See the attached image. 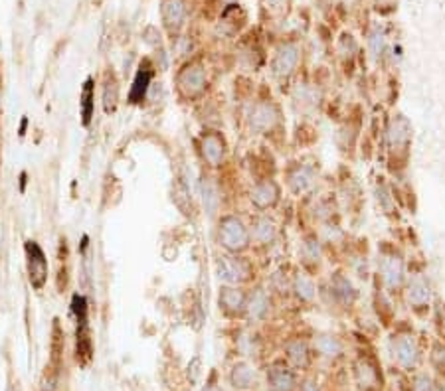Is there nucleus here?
Returning <instances> with one entry per match:
<instances>
[{
  "mask_svg": "<svg viewBox=\"0 0 445 391\" xmlns=\"http://www.w3.org/2000/svg\"><path fill=\"white\" fill-rule=\"evenodd\" d=\"M412 146V123L402 113H396L386 125V148H388V166L394 174L406 170Z\"/></svg>",
  "mask_w": 445,
  "mask_h": 391,
  "instance_id": "1",
  "label": "nucleus"
},
{
  "mask_svg": "<svg viewBox=\"0 0 445 391\" xmlns=\"http://www.w3.org/2000/svg\"><path fill=\"white\" fill-rule=\"evenodd\" d=\"M378 275L390 292H400L406 285V265L398 247L390 241L378 245Z\"/></svg>",
  "mask_w": 445,
  "mask_h": 391,
  "instance_id": "2",
  "label": "nucleus"
},
{
  "mask_svg": "<svg viewBox=\"0 0 445 391\" xmlns=\"http://www.w3.org/2000/svg\"><path fill=\"white\" fill-rule=\"evenodd\" d=\"M216 237L218 243L226 253L232 255H241L250 249L252 237H250V228L244 223V219L237 216H222L218 219V228H216Z\"/></svg>",
  "mask_w": 445,
  "mask_h": 391,
  "instance_id": "3",
  "label": "nucleus"
},
{
  "mask_svg": "<svg viewBox=\"0 0 445 391\" xmlns=\"http://www.w3.org/2000/svg\"><path fill=\"white\" fill-rule=\"evenodd\" d=\"M214 267H216V277L222 281L224 285L244 287V285L252 283L253 277H255L253 263L244 255H232V253L218 255L214 261Z\"/></svg>",
  "mask_w": 445,
  "mask_h": 391,
  "instance_id": "4",
  "label": "nucleus"
},
{
  "mask_svg": "<svg viewBox=\"0 0 445 391\" xmlns=\"http://www.w3.org/2000/svg\"><path fill=\"white\" fill-rule=\"evenodd\" d=\"M248 125L255 134H261V137L275 134L277 130L283 129L281 107L271 99L255 101L248 113Z\"/></svg>",
  "mask_w": 445,
  "mask_h": 391,
  "instance_id": "5",
  "label": "nucleus"
},
{
  "mask_svg": "<svg viewBox=\"0 0 445 391\" xmlns=\"http://www.w3.org/2000/svg\"><path fill=\"white\" fill-rule=\"evenodd\" d=\"M208 89V73L204 63L200 61H188L180 72L177 73V91L184 101H196L200 99Z\"/></svg>",
  "mask_w": 445,
  "mask_h": 391,
  "instance_id": "6",
  "label": "nucleus"
},
{
  "mask_svg": "<svg viewBox=\"0 0 445 391\" xmlns=\"http://www.w3.org/2000/svg\"><path fill=\"white\" fill-rule=\"evenodd\" d=\"M24 253H26V271H28L30 285H32V289L40 292L48 285V277H50L48 257H46L44 249L32 239L26 241Z\"/></svg>",
  "mask_w": 445,
  "mask_h": 391,
  "instance_id": "7",
  "label": "nucleus"
},
{
  "mask_svg": "<svg viewBox=\"0 0 445 391\" xmlns=\"http://www.w3.org/2000/svg\"><path fill=\"white\" fill-rule=\"evenodd\" d=\"M198 146H200L202 159L210 168H222L226 157H228V143L220 130H204L198 139Z\"/></svg>",
  "mask_w": 445,
  "mask_h": 391,
  "instance_id": "8",
  "label": "nucleus"
},
{
  "mask_svg": "<svg viewBox=\"0 0 445 391\" xmlns=\"http://www.w3.org/2000/svg\"><path fill=\"white\" fill-rule=\"evenodd\" d=\"M315 182H317L315 166L303 162V160L291 162L285 168V184H287V188L293 196H305L307 192H311Z\"/></svg>",
  "mask_w": 445,
  "mask_h": 391,
  "instance_id": "9",
  "label": "nucleus"
},
{
  "mask_svg": "<svg viewBox=\"0 0 445 391\" xmlns=\"http://www.w3.org/2000/svg\"><path fill=\"white\" fill-rule=\"evenodd\" d=\"M299 59H301V48L295 42H283L273 58H271V73L275 79H289L293 73H295L297 66H299Z\"/></svg>",
  "mask_w": 445,
  "mask_h": 391,
  "instance_id": "10",
  "label": "nucleus"
},
{
  "mask_svg": "<svg viewBox=\"0 0 445 391\" xmlns=\"http://www.w3.org/2000/svg\"><path fill=\"white\" fill-rule=\"evenodd\" d=\"M250 200H252L253 208L259 212L273 210L277 203L281 202V186L273 178L255 180L252 190H250Z\"/></svg>",
  "mask_w": 445,
  "mask_h": 391,
  "instance_id": "11",
  "label": "nucleus"
},
{
  "mask_svg": "<svg viewBox=\"0 0 445 391\" xmlns=\"http://www.w3.org/2000/svg\"><path fill=\"white\" fill-rule=\"evenodd\" d=\"M248 290H244L241 287L236 285H224L220 287L218 292V306L226 317L230 319H237L246 314L248 308Z\"/></svg>",
  "mask_w": 445,
  "mask_h": 391,
  "instance_id": "12",
  "label": "nucleus"
},
{
  "mask_svg": "<svg viewBox=\"0 0 445 391\" xmlns=\"http://www.w3.org/2000/svg\"><path fill=\"white\" fill-rule=\"evenodd\" d=\"M390 350H392L394 360L400 363L402 368L412 370V368L417 365V360H419V350H417V344H415V340L412 334H404V332L394 334V336H392V340H390Z\"/></svg>",
  "mask_w": 445,
  "mask_h": 391,
  "instance_id": "13",
  "label": "nucleus"
},
{
  "mask_svg": "<svg viewBox=\"0 0 445 391\" xmlns=\"http://www.w3.org/2000/svg\"><path fill=\"white\" fill-rule=\"evenodd\" d=\"M406 301L417 314L428 312L431 303V287L426 277L412 275V279L406 283Z\"/></svg>",
  "mask_w": 445,
  "mask_h": 391,
  "instance_id": "14",
  "label": "nucleus"
},
{
  "mask_svg": "<svg viewBox=\"0 0 445 391\" xmlns=\"http://www.w3.org/2000/svg\"><path fill=\"white\" fill-rule=\"evenodd\" d=\"M328 292L333 297V301L341 306H353L358 301V290L353 285V281L344 275L342 271H335L330 279H328Z\"/></svg>",
  "mask_w": 445,
  "mask_h": 391,
  "instance_id": "15",
  "label": "nucleus"
},
{
  "mask_svg": "<svg viewBox=\"0 0 445 391\" xmlns=\"http://www.w3.org/2000/svg\"><path fill=\"white\" fill-rule=\"evenodd\" d=\"M295 372L283 362L277 360L267 368V390L269 391H295Z\"/></svg>",
  "mask_w": 445,
  "mask_h": 391,
  "instance_id": "16",
  "label": "nucleus"
},
{
  "mask_svg": "<svg viewBox=\"0 0 445 391\" xmlns=\"http://www.w3.org/2000/svg\"><path fill=\"white\" fill-rule=\"evenodd\" d=\"M277 233L279 228L275 223V219L269 216H255L252 217V223H250V237H252L253 243L261 247H269L275 243L277 239Z\"/></svg>",
  "mask_w": 445,
  "mask_h": 391,
  "instance_id": "17",
  "label": "nucleus"
},
{
  "mask_svg": "<svg viewBox=\"0 0 445 391\" xmlns=\"http://www.w3.org/2000/svg\"><path fill=\"white\" fill-rule=\"evenodd\" d=\"M271 310V294L267 292L264 287H255V289L248 294V308L246 314L255 322L266 320L267 314Z\"/></svg>",
  "mask_w": 445,
  "mask_h": 391,
  "instance_id": "18",
  "label": "nucleus"
},
{
  "mask_svg": "<svg viewBox=\"0 0 445 391\" xmlns=\"http://www.w3.org/2000/svg\"><path fill=\"white\" fill-rule=\"evenodd\" d=\"M152 66L148 63V59H145L139 68V72L135 75L133 86H131V91H129V101L133 105H139L147 99L148 89H150V81H152Z\"/></svg>",
  "mask_w": 445,
  "mask_h": 391,
  "instance_id": "19",
  "label": "nucleus"
},
{
  "mask_svg": "<svg viewBox=\"0 0 445 391\" xmlns=\"http://www.w3.org/2000/svg\"><path fill=\"white\" fill-rule=\"evenodd\" d=\"M291 290L299 303H313L317 297V285L311 277L303 271H297L291 279Z\"/></svg>",
  "mask_w": 445,
  "mask_h": 391,
  "instance_id": "20",
  "label": "nucleus"
},
{
  "mask_svg": "<svg viewBox=\"0 0 445 391\" xmlns=\"http://www.w3.org/2000/svg\"><path fill=\"white\" fill-rule=\"evenodd\" d=\"M161 14H163V22L166 28L178 30L184 22V16H186L184 0H163Z\"/></svg>",
  "mask_w": 445,
  "mask_h": 391,
  "instance_id": "21",
  "label": "nucleus"
},
{
  "mask_svg": "<svg viewBox=\"0 0 445 391\" xmlns=\"http://www.w3.org/2000/svg\"><path fill=\"white\" fill-rule=\"evenodd\" d=\"M200 190H202V202H204V210L208 216H216L220 203H222V196L220 190L216 186L212 176H202L200 180Z\"/></svg>",
  "mask_w": 445,
  "mask_h": 391,
  "instance_id": "22",
  "label": "nucleus"
},
{
  "mask_svg": "<svg viewBox=\"0 0 445 391\" xmlns=\"http://www.w3.org/2000/svg\"><path fill=\"white\" fill-rule=\"evenodd\" d=\"M323 257V243L319 239L317 233H305L301 239V259L309 267V265H319Z\"/></svg>",
  "mask_w": 445,
  "mask_h": 391,
  "instance_id": "23",
  "label": "nucleus"
},
{
  "mask_svg": "<svg viewBox=\"0 0 445 391\" xmlns=\"http://www.w3.org/2000/svg\"><path fill=\"white\" fill-rule=\"evenodd\" d=\"M321 101V91L319 87L297 86L293 89V105L301 107V111H313Z\"/></svg>",
  "mask_w": 445,
  "mask_h": 391,
  "instance_id": "24",
  "label": "nucleus"
},
{
  "mask_svg": "<svg viewBox=\"0 0 445 391\" xmlns=\"http://www.w3.org/2000/svg\"><path fill=\"white\" fill-rule=\"evenodd\" d=\"M79 113H81V123L83 127H88L93 119L95 113V86H93V79H88L83 87H81V93H79Z\"/></svg>",
  "mask_w": 445,
  "mask_h": 391,
  "instance_id": "25",
  "label": "nucleus"
},
{
  "mask_svg": "<svg viewBox=\"0 0 445 391\" xmlns=\"http://www.w3.org/2000/svg\"><path fill=\"white\" fill-rule=\"evenodd\" d=\"M285 354H287V360L293 363L295 368H307L311 362V350L309 344L305 340H291L287 342L285 346Z\"/></svg>",
  "mask_w": 445,
  "mask_h": 391,
  "instance_id": "26",
  "label": "nucleus"
},
{
  "mask_svg": "<svg viewBox=\"0 0 445 391\" xmlns=\"http://www.w3.org/2000/svg\"><path fill=\"white\" fill-rule=\"evenodd\" d=\"M172 202L184 216L192 214V194H190V186L182 180L177 178L172 184Z\"/></svg>",
  "mask_w": 445,
  "mask_h": 391,
  "instance_id": "27",
  "label": "nucleus"
},
{
  "mask_svg": "<svg viewBox=\"0 0 445 391\" xmlns=\"http://www.w3.org/2000/svg\"><path fill=\"white\" fill-rule=\"evenodd\" d=\"M230 383L236 390H250V388H253V383H255V370L246 362L236 363L232 368V374H230Z\"/></svg>",
  "mask_w": 445,
  "mask_h": 391,
  "instance_id": "28",
  "label": "nucleus"
},
{
  "mask_svg": "<svg viewBox=\"0 0 445 391\" xmlns=\"http://www.w3.org/2000/svg\"><path fill=\"white\" fill-rule=\"evenodd\" d=\"M356 377H358V383L366 390H370L374 385H378V368L376 363L368 360V358H360L356 362Z\"/></svg>",
  "mask_w": 445,
  "mask_h": 391,
  "instance_id": "29",
  "label": "nucleus"
},
{
  "mask_svg": "<svg viewBox=\"0 0 445 391\" xmlns=\"http://www.w3.org/2000/svg\"><path fill=\"white\" fill-rule=\"evenodd\" d=\"M315 350L326 358H339L342 354V342L333 334H317L315 336Z\"/></svg>",
  "mask_w": 445,
  "mask_h": 391,
  "instance_id": "30",
  "label": "nucleus"
},
{
  "mask_svg": "<svg viewBox=\"0 0 445 391\" xmlns=\"http://www.w3.org/2000/svg\"><path fill=\"white\" fill-rule=\"evenodd\" d=\"M374 308L378 312V319L382 320V324L388 326L394 319V304H392V301L388 299V294L382 289L374 290Z\"/></svg>",
  "mask_w": 445,
  "mask_h": 391,
  "instance_id": "31",
  "label": "nucleus"
},
{
  "mask_svg": "<svg viewBox=\"0 0 445 391\" xmlns=\"http://www.w3.org/2000/svg\"><path fill=\"white\" fill-rule=\"evenodd\" d=\"M101 99H103L105 113H107V115H109V113H115V109H117L119 105V83L113 75L105 79Z\"/></svg>",
  "mask_w": 445,
  "mask_h": 391,
  "instance_id": "32",
  "label": "nucleus"
},
{
  "mask_svg": "<svg viewBox=\"0 0 445 391\" xmlns=\"http://www.w3.org/2000/svg\"><path fill=\"white\" fill-rule=\"evenodd\" d=\"M376 200L380 203V208L384 210L386 216L396 212V200L392 196V190L388 188V184L384 182V178H378V182H376Z\"/></svg>",
  "mask_w": 445,
  "mask_h": 391,
  "instance_id": "33",
  "label": "nucleus"
},
{
  "mask_svg": "<svg viewBox=\"0 0 445 391\" xmlns=\"http://www.w3.org/2000/svg\"><path fill=\"white\" fill-rule=\"evenodd\" d=\"M339 52H341V58L346 61V59H355L356 52H358V46H356L355 38L350 34H342L341 40H339Z\"/></svg>",
  "mask_w": 445,
  "mask_h": 391,
  "instance_id": "34",
  "label": "nucleus"
},
{
  "mask_svg": "<svg viewBox=\"0 0 445 391\" xmlns=\"http://www.w3.org/2000/svg\"><path fill=\"white\" fill-rule=\"evenodd\" d=\"M368 48H370V54L374 59H378L384 56L386 40H384V34H382L380 30H374V32L370 34V38H368Z\"/></svg>",
  "mask_w": 445,
  "mask_h": 391,
  "instance_id": "35",
  "label": "nucleus"
},
{
  "mask_svg": "<svg viewBox=\"0 0 445 391\" xmlns=\"http://www.w3.org/2000/svg\"><path fill=\"white\" fill-rule=\"evenodd\" d=\"M269 289L273 290L275 294H285L287 290L291 289V281L283 275V271H275L269 279Z\"/></svg>",
  "mask_w": 445,
  "mask_h": 391,
  "instance_id": "36",
  "label": "nucleus"
},
{
  "mask_svg": "<svg viewBox=\"0 0 445 391\" xmlns=\"http://www.w3.org/2000/svg\"><path fill=\"white\" fill-rule=\"evenodd\" d=\"M200 365H202V362H200L198 356L192 358V362L188 363V377H190V383H196V381H198V377H200Z\"/></svg>",
  "mask_w": 445,
  "mask_h": 391,
  "instance_id": "37",
  "label": "nucleus"
},
{
  "mask_svg": "<svg viewBox=\"0 0 445 391\" xmlns=\"http://www.w3.org/2000/svg\"><path fill=\"white\" fill-rule=\"evenodd\" d=\"M415 391H431V379L428 376H419L415 381Z\"/></svg>",
  "mask_w": 445,
  "mask_h": 391,
  "instance_id": "38",
  "label": "nucleus"
},
{
  "mask_svg": "<svg viewBox=\"0 0 445 391\" xmlns=\"http://www.w3.org/2000/svg\"><path fill=\"white\" fill-rule=\"evenodd\" d=\"M287 0H266V8H269L271 12H279L285 8Z\"/></svg>",
  "mask_w": 445,
  "mask_h": 391,
  "instance_id": "39",
  "label": "nucleus"
},
{
  "mask_svg": "<svg viewBox=\"0 0 445 391\" xmlns=\"http://www.w3.org/2000/svg\"><path fill=\"white\" fill-rule=\"evenodd\" d=\"M301 391H319V383L315 379H305L301 383Z\"/></svg>",
  "mask_w": 445,
  "mask_h": 391,
  "instance_id": "40",
  "label": "nucleus"
},
{
  "mask_svg": "<svg viewBox=\"0 0 445 391\" xmlns=\"http://www.w3.org/2000/svg\"><path fill=\"white\" fill-rule=\"evenodd\" d=\"M378 4H382V6H390V10H392V6H394V0H378Z\"/></svg>",
  "mask_w": 445,
  "mask_h": 391,
  "instance_id": "41",
  "label": "nucleus"
},
{
  "mask_svg": "<svg viewBox=\"0 0 445 391\" xmlns=\"http://www.w3.org/2000/svg\"><path fill=\"white\" fill-rule=\"evenodd\" d=\"M204 391H220V390H218L216 385H206V388H204Z\"/></svg>",
  "mask_w": 445,
  "mask_h": 391,
  "instance_id": "42",
  "label": "nucleus"
},
{
  "mask_svg": "<svg viewBox=\"0 0 445 391\" xmlns=\"http://www.w3.org/2000/svg\"><path fill=\"white\" fill-rule=\"evenodd\" d=\"M444 320H445V312H444Z\"/></svg>",
  "mask_w": 445,
  "mask_h": 391,
  "instance_id": "43",
  "label": "nucleus"
},
{
  "mask_svg": "<svg viewBox=\"0 0 445 391\" xmlns=\"http://www.w3.org/2000/svg\"><path fill=\"white\" fill-rule=\"evenodd\" d=\"M228 2H232V0H228Z\"/></svg>",
  "mask_w": 445,
  "mask_h": 391,
  "instance_id": "44",
  "label": "nucleus"
},
{
  "mask_svg": "<svg viewBox=\"0 0 445 391\" xmlns=\"http://www.w3.org/2000/svg\"><path fill=\"white\" fill-rule=\"evenodd\" d=\"M8 391H12V390H8Z\"/></svg>",
  "mask_w": 445,
  "mask_h": 391,
  "instance_id": "45",
  "label": "nucleus"
}]
</instances>
